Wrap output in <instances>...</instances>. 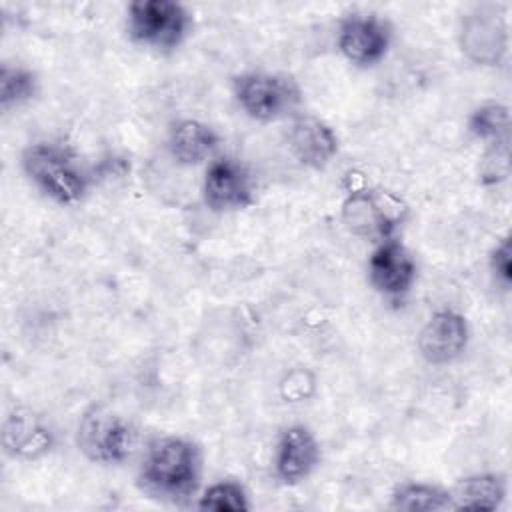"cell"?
<instances>
[{"label": "cell", "instance_id": "cell-6", "mask_svg": "<svg viewBox=\"0 0 512 512\" xmlns=\"http://www.w3.org/2000/svg\"><path fill=\"white\" fill-rule=\"evenodd\" d=\"M74 442L78 452L92 464L122 466L134 452V424L106 404H92L82 412Z\"/></svg>", "mask_w": 512, "mask_h": 512}, {"label": "cell", "instance_id": "cell-19", "mask_svg": "<svg viewBox=\"0 0 512 512\" xmlns=\"http://www.w3.org/2000/svg\"><path fill=\"white\" fill-rule=\"evenodd\" d=\"M40 92L38 74L24 64L4 62L0 66V108L10 112L32 102Z\"/></svg>", "mask_w": 512, "mask_h": 512}, {"label": "cell", "instance_id": "cell-2", "mask_svg": "<svg viewBox=\"0 0 512 512\" xmlns=\"http://www.w3.org/2000/svg\"><path fill=\"white\" fill-rule=\"evenodd\" d=\"M20 168L26 180L58 206L80 204L92 186V178L74 148L56 140H38L20 152Z\"/></svg>", "mask_w": 512, "mask_h": 512}, {"label": "cell", "instance_id": "cell-14", "mask_svg": "<svg viewBox=\"0 0 512 512\" xmlns=\"http://www.w3.org/2000/svg\"><path fill=\"white\" fill-rule=\"evenodd\" d=\"M56 436L42 414L14 406L2 424V448L14 460H38L54 448Z\"/></svg>", "mask_w": 512, "mask_h": 512}, {"label": "cell", "instance_id": "cell-1", "mask_svg": "<svg viewBox=\"0 0 512 512\" xmlns=\"http://www.w3.org/2000/svg\"><path fill=\"white\" fill-rule=\"evenodd\" d=\"M202 478L204 452L196 440L182 434H158L146 442L136 486L148 498L186 506L200 492Z\"/></svg>", "mask_w": 512, "mask_h": 512}, {"label": "cell", "instance_id": "cell-10", "mask_svg": "<svg viewBox=\"0 0 512 512\" xmlns=\"http://www.w3.org/2000/svg\"><path fill=\"white\" fill-rule=\"evenodd\" d=\"M366 280L382 300L402 306L418 280L414 254L400 238L374 244L366 262Z\"/></svg>", "mask_w": 512, "mask_h": 512}, {"label": "cell", "instance_id": "cell-17", "mask_svg": "<svg viewBox=\"0 0 512 512\" xmlns=\"http://www.w3.org/2000/svg\"><path fill=\"white\" fill-rule=\"evenodd\" d=\"M388 506L392 510H402V512L452 510L450 488H444L432 482L406 480L392 488Z\"/></svg>", "mask_w": 512, "mask_h": 512}, {"label": "cell", "instance_id": "cell-21", "mask_svg": "<svg viewBox=\"0 0 512 512\" xmlns=\"http://www.w3.org/2000/svg\"><path fill=\"white\" fill-rule=\"evenodd\" d=\"M508 152H510V142L486 146V152H484V158L480 160V170H478L480 182L484 186H494L508 178L510 174Z\"/></svg>", "mask_w": 512, "mask_h": 512}, {"label": "cell", "instance_id": "cell-13", "mask_svg": "<svg viewBox=\"0 0 512 512\" xmlns=\"http://www.w3.org/2000/svg\"><path fill=\"white\" fill-rule=\"evenodd\" d=\"M286 144L294 160L310 170H324L340 150L336 130L314 114L292 116Z\"/></svg>", "mask_w": 512, "mask_h": 512}, {"label": "cell", "instance_id": "cell-16", "mask_svg": "<svg viewBox=\"0 0 512 512\" xmlns=\"http://www.w3.org/2000/svg\"><path fill=\"white\" fill-rule=\"evenodd\" d=\"M508 494L506 478L498 472L468 474L450 488L452 510H498Z\"/></svg>", "mask_w": 512, "mask_h": 512}, {"label": "cell", "instance_id": "cell-18", "mask_svg": "<svg viewBox=\"0 0 512 512\" xmlns=\"http://www.w3.org/2000/svg\"><path fill=\"white\" fill-rule=\"evenodd\" d=\"M466 130L486 146L506 144L510 142V108L502 102L486 100L468 114Z\"/></svg>", "mask_w": 512, "mask_h": 512}, {"label": "cell", "instance_id": "cell-4", "mask_svg": "<svg viewBox=\"0 0 512 512\" xmlns=\"http://www.w3.org/2000/svg\"><path fill=\"white\" fill-rule=\"evenodd\" d=\"M236 106L254 122H278L298 114L302 88L286 72L244 70L230 82Z\"/></svg>", "mask_w": 512, "mask_h": 512}, {"label": "cell", "instance_id": "cell-20", "mask_svg": "<svg viewBox=\"0 0 512 512\" xmlns=\"http://www.w3.org/2000/svg\"><path fill=\"white\" fill-rule=\"evenodd\" d=\"M204 512H248L252 508L246 486L236 478H224L208 484L196 500Z\"/></svg>", "mask_w": 512, "mask_h": 512}, {"label": "cell", "instance_id": "cell-12", "mask_svg": "<svg viewBox=\"0 0 512 512\" xmlns=\"http://www.w3.org/2000/svg\"><path fill=\"white\" fill-rule=\"evenodd\" d=\"M322 446L306 424L284 426L272 452L274 478L284 486H298L320 466Z\"/></svg>", "mask_w": 512, "mask_h": 512}, {"label": "cell", "instance_id": "cell-11", "mask_svg": "<svg viewBox=\"0 0 512 512\" xmlns=\"http://www.w3.org/2000/svg\"><path fill=\"white\" fill-rule=\"evenodd\" d=\"M470 344V322L454 308H438L416 336L420 358L430 366L456 362Z\"/></svg>", "mask_w": 512, "mask_h": 512}, {"label": "cell", "instance_id": "cell-8", "mask_svg": "<svg viewBox=\"0 0 512 512\" xmlns=\"http://www.w3.org/2000/svg\"><path fill=\"white\" fill-rule=\"evenodd\" d=\"M394 26L378 12L352 10L338 20L336 48L356 68H374L390 52Z\"/></svg>", "mask_w": 512, "mask_h": 512}, {"label": "cell", "instance_id": "cell-9", "mask_svg": "<svg viewBox=\"0 0 512 512\" xmlns=\"http://www.w3.org/2000/svg\"><path fill=\"white\" fill-rule=\"evenodd\" d=\"M258 182L254 170L240 158L216 154L202 176V200L214 214H230L256 202Z\"/></svg>", "mask_w": 512, "mask_h": 512}, {"label": "cell", "instance_id": "cell-7", "mask_svg": "<svg viewBox=\"0 0 512 512\" xmlns=\"http://www.w3.org/2000/svg\"><path fill=\"white\" fill-rule=\"evenodd\" d=\"M458 46L476 66H502L510 46L506 6L498 2H478L470 6L460 16Z\"/></svg>", "mask_w": 512, "mask_h": 512}, {"label": "cell", "instance_id": "cell-22", "mask_svg": "<svg viewBox=\"0 0 512 512\" xmlns=\"http://www.w3.org/2000/svg\"><path fill=\"white\" fill-rule=\"evenodd\" d=\"M488 268L494 282L502 290H510L512 284V242L510 234L502 236L488 254Z\"/></svg>", "mask_w": 512, "mask_h": 512}, {"label": "cell", "instance_id": "cell-15", "mask_svg": "<svg viewBox=\"0 0 512 512\" xmlns=\"http://www.w3.org/2000/svg\"><path fill=\"white\" fill-rule=\"evenodd\" d=\"M222 138L214 126L196 118H182L170 124L166 136L168 156L184 168L210 162L220 146Z\"/></svg>", "mask_w": 512, "mask_h": 512}, {"label": "cell", "instance_id": "cell-5", "mask_svg": "<svg viewBox=\"0 0 512 512\" xmlns=\"http://www.w3.org/2000/svg\"><path fill=\"white\" fill-rule=\"evenodd\" d=\"M408 204L394 192L378 186H352L342 200L340 216L348 232L380 244L398 238V230L408 220Z\"/></svg>", "mask_w": 512, "mask_h": 512}, {"label": "cell", "instance_id": "cell-3", "mask_svg": "<svg viewBox=\"0 0 512 512\" xmlns=\"http://www.w3.org/2000/svg\"><path fill=\"white\" fill-rule=\"evenodd\" d=\"M124 30L132 44L168 54L190 38L194 16L178 0H132L124 10Z\"/></svg>", "mask_w": 512, "mask_h": 512}]
</instances>
